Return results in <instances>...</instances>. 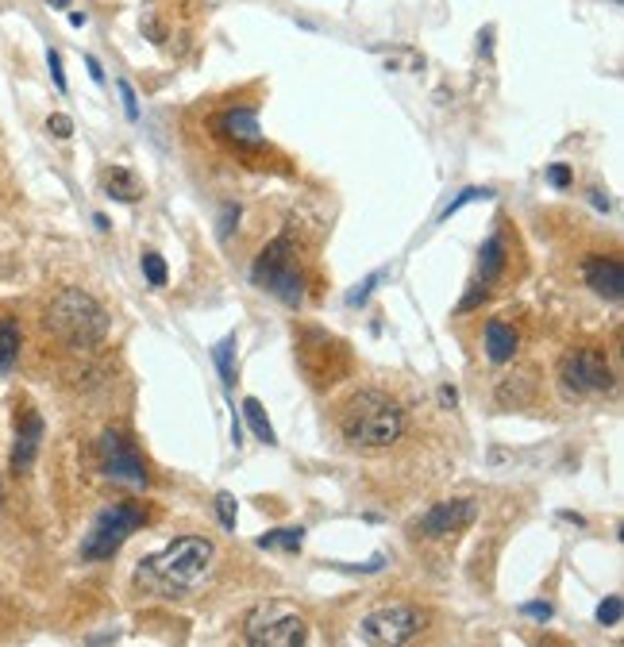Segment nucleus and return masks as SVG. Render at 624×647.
I'll use <instances>...</instances> for the list:
<instances>
[{"label":"nucleus","instance_id":"nucleus-1","mask_svg":"<svg viewBox=\"0 0 624 647\" xmlns=\"http://www.w3.org/2000/svg\"><path fill=\"white\" fill-rule=\"evenodd\" d=\"M339 432H344L347 447H354V452H389L405 435V409L378 390H359L339 413Z\"/></svg>","mask_w":624,"mask_h":647},{"label":"nucleus","instance_id":"nucleus-2","mask_svg":"<svg viewBox=\"0 0 624 647\" xmlns=\"http://www.w3.org/2000/svg\"><path fill=\"white\" fill-rule=\"evenodd\" d=\"M212 540L204 536H177L170 547L139 559V579L154 582L159 589H197L209 579L212 567Z\"/></svg>","mask_w":624,"mask_h":647},{"label":"nucleus","instance_id":"nucleus-3","mask_svg":"<svg viewBox=\"0 0 624 647\" xmlns=\"http://www.w3.org/2000/svg\"><path fill=\"white\" fill-rule=\"evenodd\" d=\"M109 313L97 305L85 290H62L47 308V328L59 335L66 347L89 351L109 335Z\"/></svg>","mask_w":624,"mask_h":647},{"label":"nucleus","instance_id":"nucleus-4","mask_svg":"<svg viewBox=\"0 0 624 647\" xmlns=\"http://www.w3.org/2000/svg\"><path fill=\"white\" fill-rule=\"evenodd\" d=\"M251 281L262 286V290H271L282 305L297 308L304 301V281H301V266H297V251H294V239L278 236L274 243L259 251L251 266Z\"/></svg>","mask_w":624,"mask_h":647},{"label":"nucleus","instance_id":"nucleus-5","mask_svg":"<svg viewBox=\"0 0 624 647\" xmlns=\"http://www.w3.org/2000/svg\"><path fill=\"white\" fill-rule=\"evenodd\" d=\"M244 636L251 647H301L309 639V624L282 601H266L251 609L244 621Z\"/></svg>","mask_w":624,"mask_h":647},{"label":"nucleus","instance_id":"nucleus-6","mask_svg":"<svg viewBox=\"0 0 624 647\" xmlns=\"http://www.w3.org/2000/svg\"><path fill=\"white\" fill-rule=\"evenodd\" d=\"M143 524H147L143 505L136 502L109 505V509H101V517L93 520V529H89V536H85L82 544V555L85 559H112V555L124 547V540L136 529H143Z\"/></svg>","mask_w":624,"mask_h":647},{"label":"nucleus","instance_id":"nucleus-7","mask_svg":"<svg viewBox=\"0 0 624 647\" xmlns=\"http://www.w3.org/2000/svg\"><path fill=\"white\" fill-rule=\"evenodd\" d=\"M424 629V613L413 609V605H382L374 613L363 617L359 624V636L366 644H378V647H401L409 639H416Z\"/></svg>","mask_w":624,"mask_h":647},{"label":"nucleus","instance_id":"nucleus-8","mask_svg":"<svg viewBox=\"0 0 624 647\" xmlns=\"http://www.w3.org/2000/svg\"><path fill=\"white\" fill-rule=\"evenodd\" d=\"M559 382L571 393H609L613 390V367H609L606 351L598 347H574L559 358Z\"/></svg>","mask_w":624,"mask_h":647},{"label":"nucleus","instance_id":"nucleus-9","mask_svg":"<svg viewBox=\"0 0 624 647\" xmlns=\"http://www.w3.org/2000/svg\"><path fill=\"white\" fill-rule=\"evenodd\" d=\"M97 452H101V474L109 478V482L124 485V490H147V482H151V478H147V467L124 435L104 432Z\"/></svg>","mask_w":624,"mask_h":647},{"label":"nucleus","instance_id":"nucleus-10","mask_svg":"<svg viewBox=\"0 0 624 647\" xmlns=\"http://www.w3.org/2000/svg\"><path fill=\"white\" fill-rule=\"evenodd\" d=\"M216 136L236 147V151H262V147H266L259 112H254L251 104H236V109L224 112V116L216 119Z\"/></svg>","mask_w":624,"mask_h":647},{"label":"nucleus","instance_id":"nucleus-11","mask_svg":"<svg viewBox=\"0 0 624 647\" xmlns=\"http://www.w3.org/2000/svg\"><path fill=\"white\" fill-rule=\"evenodd\" d=\"M474 512H478V502H471V497L432 505V509L421 517V536L444 540V536H451V532H463L466 524L474 520Z\"/></svg>","mask_w":624,"mask_h":647},{"label":"nucleus","instance_id":"nucleus-12","mask_svg":"<svg viewBox=\"0 0 624 647\" xmlns=\"http://www.w3.org/2000/svg\"><path fill=\"white\" fill-rule=\"evenodd\" d=\"M583 278H586V286L598 293V297H606V301H621L624 297V266L616 263V258H601V255L586 258Z\"/></svg>","mask_w":624,"mask_h":647},{"label":"nucleus","instance_id":"nucleus-13","mask_svg":"<svg viewBox=\"0 0 624 647\" xmlns=\"http://www.w3.org/2000/svg\"><path fill=\"white\" fill-rule=\"evenodd\" d=\"M42 440V417L35 409H24L16 417V443H12V470H32Z\"/></svg>","mask_w":624,"mask_h":647},{"label":"nucleus","instance_id":"nucleus-14","mask_svg":"<svg viewBox=\"0 0 624 647\" xmlns=\"http://www.w3.org/2000/svg\"><path fill=\"white\" fill-rule=\"evenodd\" d=\"M516 355V332L506 320H489L486 324V358L494 367H506Z\"/></svg>","mask_w":624,"mask_h":647},{"label":"nucleus","instance_id":"nucleus-15","mask_svg":"<svg viewBox=\"0 0 624 647\" xmlns=\"http://www.w3.org/2000/svg\"><path fill=\"white\" fill-rule=\"evenodd\" d=\"M104 193H109L112 201H124V205H136L139 196H143V186H139L136 174L127 170V166H112V170L104 174Z\"/></svg>","mask_w":624,"mask_h":647},{"label":"nucleus","instance_id":"nucleus-16","mask_svg":"<svg viewBox=\"0 0 624 647\" xmlns=\"http://www.w3.org/2000/svg\"><path fill=\"white\" fill-rule=\"evenodd\" d=\"M506 243H501V236H489L486 243H482V255H478V274L482 281H494L501 270H506Z\"/></svg>","mask_w":624,"mask_h":647},{"label":"nucleus","instance_id":"nucleus-17","mask_svg":"<svg viewBox=\"0 0 624 647\" xmlns=\"http://www.w3.org/2000/svg\"><path fill=\"white\" fill-rule=\"evenodd\" d=\"M212 363H216V370H220V378H224V385H236V332L232 335H224V340L212 347Z\"/></svg>","mask_w":624,"mask_h":647},{"label":"nucleus","instance_id":"nucleus-18","mask_svg":"<svg viewBox=\"0 0 624 647\" xmlns=\"http://www.w3.org/2000/svg\"><path fill=\"white\" fill-rule=\"evenodd\" d=\"M244 420L251 424V432L259 435L262 443H278V435H274V428H271V417H266V409H262V401L259 397H247L244 401Z\"/></svg>","mask_w":624,"mask_h":647},{"label":"nucleus","instance_id":"nucleus-19","mask_svg":"<svg viewBox=\"0 0 624 647\" xmlns=\"http://www.w3.org/2000/svg\"><path fill=\"white\" fill-rule=\"evenodd\" d=\"M301 544H304V529H274L259 536L262 551H301Z\"/></svg>","mask_w":624,"mask_h":647},{"label":"nucleus","instance_id":"nucleus-20","mask_svg":"<svg viewBox=\"0 0 624 647\" xmlns=\"http://www.w3.org/2000/svg\"><path fill=\"white\" fill-rule=\"evenodd\" d=\"M20 355V324L12 316H0V370H9Z\"/></svg>","mask_w":624,"mask_h":647},{"label":"nucleus","instance_id":"nucleus-21","mask_svg":"<svg viewBox=\"0 0 624 647\" xmlns=\"http://www.w3.org/2000/svg\"><path fill=\"white\" fill-rule=\"evenodd\" d=\"M139 263H143V274H147V281H151V286H166V258L159 255V251H147L143 258H139Z\"/></svg>","mask_w":624,"mask_h":647},{"label":"nucleus","instance_id":"nucleus-22","mask_svg":"<svg viewBox=\"0 0 624 647\" xmlns=\"http://www.w3.org/2000/svg\"><path fill=\"white\" fill-rule=\"evenodd\" d=\"M471 201H494V189H463V193H459L455 201H451V205L439 213V220H448L451 213H459V208L471 205Z\"/></svg>","mask_w":624,"mask_h":647},{"label":"nucleus","instance_id":"nucleus-23","mask_svg":"<svg viewBox=\"0 0 624 647\" xmlns=\"http://www.w3.org/2000/svg\"><path fill=\"white\" fill-rule=\"evenodd\" d=\"M236 509H239L236 497L216 494V517H220V524H224V532H236Z\"/></svg>","mask_w":624,"mask_h":647},{"label":"nucleus","instance_id":"nucleus-24","mask_svg":"<svg viewBox=\"0 0 624 647\" xmlns=\"http://www.w3.org/2000/svg\"><path fill=\"white\" fill-rule=\"evenodd\" d=\"M598 621L601 624H621V597H606V601L598 605Z\"/></svg>","mask_w":624,"mask_h":647},{"label":"nucleus","instance_id":"nucleus-25","mask_svg":"<svg viewBox=\"0 0 624 647\" xmlns=\"http://www.w3.org/2000/svg\"><path fill=\"white\" fill-rule=\"evenodd\" d=\"M378 281H382V274H371V278H366L363 286H354V290L347 293V305H363V301L371 297V290L378 286Z\"/></svg>","mask_w":624,"mask_h":647},{"label":"nucleus","instance_id":"nucleus-26","mask_svg":"<svg viewBox=\"0 0 624 647\" xmlns=\"http://www.w3.org/2000/svg\"><path fill=\"white\" fill-rule=\"evenodd\" d=\"M236 220H239V205H224V213H220V224H216L220 239H232V228H236Z\"/></svg>","mask_w":624,"mask_h":647},{"label":"nucleus","instance_id":"nucleus-27","mask_svg":"<svg viewBox=\"0 0 624 647\" xmlns=\"http://www.w3.org/2000/svg\"><path fill=\"white\" fill-rule=\"evenodd\" d=\"M47 66H51L54 89H59V93H66V69H62V59H59V51H47Z\"/></svg>","mask_w":624,"mask_h":647},{"label":"nucleus","instance_id":"nucleus-28","mask_svg":"<svg viewBox=\"0 0 624 647\" xmlns=\"http://www.w3.org/2000/svg\"><path fill=\"white\" fill-rule=\"evenodd\" d=\"M116 89H120V97H124V112H127V119H139V101H136V89L127 86V81H116Z\"/></svg>","mask_w":624,"mask_h":647},{"label":"nucleus","instance_id":"nucleus-29","mask_svg":"<svg viewBox=\"0 0 624 647\" xmlns=\"http://www.w3.org/2000/svg\"><path fill=\"white\" fill-rule=\"evenodd\" d=\"M482 301H486V281H482V286H471V290H466V297L459 301V313H471V308H478Z\"/></svg>","mask_w":624,"mask_h":647},{"label":"nucleus","instance_id":"nucleus-30","mask_svg":"<svg viewBox=\"0 0 624 647\" xmlns=\"http://www.w3.org/2000/svg\"><path fill=\"white\" fill-rule=\"evenodd\" d=\"M521 613L532 617V621H551V605L548 601H528V605H521Z\"/></svg>","mask_w":624,"mask_h":647},{"label":"nucleus","instance_id":"nucleus-31","mask_svg":"<svg viewBox=\"0 0 624 647\" xmlns=\"http://www.w3.org/2000/svg\"><path fill=\"white\" fill-rule=\"evenodd\" d=\"M47 128H51V136H59V139L74 136V124H70V116H51V119H47Z\"/></svg>","mask_w":624,"mask_h":647},{"label":"nucleus","instance_id":"nucleus-32","mask_svg":"<svg viewBox=\"0 0 624 647\" xmlns=\"http://www.w3.org/2000/svg\"><path fill=\"white\" fill-rule=\"evenodd\" d=\"M548 181H551V186H556V189H566V186H571V166H563V162H556V166H551V170H548Z\"/></svg>","mask_w":624,"mask_h":647},{"label":"nucleus","instance_id":"nucleus-33","mask_svg":"<svg viewBox=\"0 0 624 647\" xmlns=\"http://www.w3.org/2000/svg\"><path fill=\"white\" fill-rule=\"evenodd\" d=\"M85 66H89V74H93V81H104V69L97 59H85Z\"/></svg>","mask_w":624,"mask_h":647},{"label":"nucleus","instance_id":"nucleus-34","mask_svg":"<svg viewBox=\"0 0 624 647\" xmlns=\"http://www.w3.org/2000/svg\"><path fill=\"white\" fill-rule=\"evenodd\" d=\"M439 397L448 401V405H455V401H459V393H455V390H448V385H444V393H439Z\"/></svg>","mask_w":624,"mask_h":647},{"label":"nucleus","instance_id":"nucleus-35","mask_svg":"<svg viewBox=\"0 0 624 647\" xmlns=\"http://www.w3.org/2000/svg\"><path fill=\"white\" fill-rule=\"evenodd\" d=\"M590 201H594V208H606V213H609V201H606V196H601V193H594Z\"/></svg>","mask_w":624,"mask_h":647},{"label":"nucleus","instance_id":"nucleus-36","mask_svg":"<svg viewBox=\"0 0 624 647\" xmlns=\"http://www.w3.org/2000/svg\"><path fill=\"white\" fill-rule=\"evenodd\" d=\"M85 20H89L85 12H74V16H70V24H74V27H85Z\"/></svg>","mask_w":624,"mask_h":647},{"label":"nucleus","instance_id":"nucleus-37","mask_svg":"<svg viewBox=\"0 0 624 647\" xmlns=\"http://www.w3.org/2000/svg\"><path fill=\"white\" fill-rule=\"evenodd\" d=\"M51 4H54V9H66V0H51Z\"/></svg>","mask_w":624,"mask_h":647},{"label":"nucleus","instance_id":"nucleus-38","mask_svg":"<svg viewBox=\"0 0 624 647\" xmlns=\"http://www.w3.org/2000/svg\"><path fill=\"white\" fill-rule=\"evenodd\" d=\"M0 497H4V490H0Z\"/></svg>","mask_w":624,"mask_h":647}]
</instances>
